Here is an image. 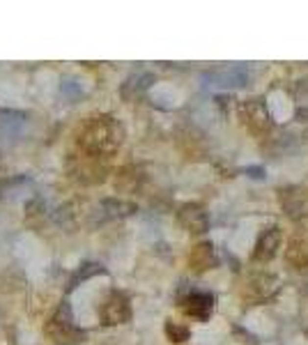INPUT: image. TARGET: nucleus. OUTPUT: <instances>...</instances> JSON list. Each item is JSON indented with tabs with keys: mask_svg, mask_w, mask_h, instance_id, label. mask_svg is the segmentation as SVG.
<instances>
[{
	"mask_svg": "<svg viewBox=\"0 0 308 345\" xmlns=\"http://www.w3.org/2000/svg\"><path fill=\"white\" fill-rule=\"evenodd\" d=\"M71 331H74L71 308H69L67 301H62L60 306L55 308V313L48 318V322H46V336L55 338V341H62V338H67Z\"/></svg>",
	"mask_w": 308,
	"mask_h": 345,
	"instance_id": "nucleus-4",
	"label": "nucleus"
},
{
	"mask_svg": "<svg viewBox=\"0 0 308 345\" xmlns=\"http://www.w3.org/2000/svg\"><path fill=\"white\" fill-rule=\"evenodd\" d=\"M166 334H168V338H170L173 343H182V341H187V338H189L187 327H180V324H175L173 320H168V322H166Z\"/></svg>",
	"mask_w": 308,
	"mask_h": 345,
	"instance_id": "nucleus-15",
	"label": "nucleus"
},
{
	"mask_svg": "<svg viewBox=\"0 0 308 345\" xmlns=\"http://www.w3.org/2000/svg\"><path fill=\"white\" fill-rule=\"evenodd\" d=\"M97 274H104V267H101L99 263H85V265H81V267H78V271L71 276L69 290L78 288V283H83V281H88V278H92V276H97Z\"/></svg>",
	"mask_w": 308,
	"mask_h": 345,
	"instance_id": "nucleus-14",
	"label": "nucleus"
},
{
	"mask_svg": "<svg viewBox=\"0 0 308 345\" xmlns=\"http://www.w3.org/2000/svg\"><path fill=\"white\" fill-rule=\"evenodd\" d=\"M180 223L187 228L189 233H205L207 225H210V219H207V212L200 207V205H184L177 214Z\"/></svg>",
	"mask_w": 308,
	"mask_h": 345,
	"instance_id": "nucleus-6",
	"label": "nucleus"
},
{
	"mask_svg": "<svg viewBox=\"0 0 308 345\" xmlns=\"http://www.w3.org/2000/svg\"><path fill=\"white\" fill-rule=\"evenodd\" d=\"M25 113L12 111V108H0V136H16L25 124Z\"/></svg>",
	"mask_w": 308,
	"mask_h": 345,
	"instance_id": "nucleus-9",
	"label": "nucleus"
},
{
	"mask_svg": "<svg viewBox=\"0 0 308 345\" xmlns=\"http://www.w3.org/2000/svg\"><path fill=\"white\" fill-rule=\"evenodd\" d=\"M244 113H246V122L251 129L256 131H267L269 129V115H267V108H264L260 101H251V104L244 106Z\"/></svg>",
	"mask_w": 308,
	"mask_h": 345,
	"instance_id": "nucleus-10",
	"label": "nucleus"
},
{
	"mask_svg": "<svg viewBox=\"0 0 308 345\" xmlns=\"http://www.w3.org/2000/svg\"><path fill=\"white\" fill-rule=\"evenodd\" d=\"M281 205L287 210L290 217L308 214V191L304 189H287L285 194L281 191Z\"/></svg>",
	"mask_w": 308,
	"mask_h": 345,
	"instance_id": "nucleus-8",
	"label": "nucleus"
},
{
	"mask_svg": "<svg viewBox=\"0 0 308 345\" xmlns=\"http://www.w3.org/2000/svg\"><path fill=\"white\" fill-rule=\"evenodd\" d=\"M244 172H246V175H251V177H256V180H262V177H264L262 168H244Z\"/></svg>",
	"mask_w": 308,
	"mask_h": 345,
	"instance_id": "nucleus-16",
	"label": "nucleus"
},
{
	"mask_svg": "<svg viewBox=\"0 0 308 345\" xmlns=\"http://www.w3.org/2000/svg\"><path fill=\"white\" fill-rule=\"evenodd\" d=\"M152 83H154V74H150V72H141V74L129 76L127 83L122 85V97H124V99L138 97L143 90H147V88H150Z\"/></svg>",
	"mask_w": 308,
	"mask_h": 345,
	"instance_id": "nucleus-11",
	"label": "nucleus"
},
{
	"mask_svg": "<svg viewBox=\"0 0 308 345\" xmlns=\"http://www.w3.org/2000/svg\"><path fill=\"white\" fill-rule=\"evenodd\" d=\"M189 263H191V267L193 270H207L212 263H214V246H212L210 242H203V244H198V246L193 248V253H191V258H189Z\"/></svg>",
	"mask_w": 308,
	"mask_h": 345,
	"instance_id": "nucleus-12",
	"label": "nucleus"
},
{
	"mask_svg": "<svg viewBox=\"0 0 308 345\" xmlns=\"http://www.w3.org/2000/svg\"><path fill=\"white\" fill-rule=\"evenodd\" d=\"M184 313L198 320H207L214 311V297L210 293H191L187 299H182Z\"/></svg>",
	"mask_w": 308,
	"mask_h": 345,
	"instance_id": "nucleus-5",
	"label": "nucleus"
},
{
	"mask_svg": "<svg viewBox=\"0 0 308 345\" xmlns=\"http://www.w3.org/2000/svg\"><path fill=\"white\" fill-rule=\"evenodd\" d=\"M104 212L108 217H129V214H134L136 212V205L129 203V200H118V198H108L101 203Z\"/></svg>",
	"mask_w": 308,
	"mask_h": 345,
	"instance_id": "nucleus-13",
	"label": "nucleus"
},
{
	"mask_svg": "<svg viewBox=\"0 0 308 345\" xmlns=\"http://www.w3.org/2000/svg\"><path fill=\"white\" fill-rule=\"evenodd\" d=\"M124 138V129L111 115L90 118L78 131V145L92 157H106L118 152Z\"/></svg>",
	"mask_w": 308,
	"mask_h": 345,
	"instance_id": "nucleus-1",
	"label": "nucleus"
},
{
	"mask_svg": "<svg viewBox=\"0 0 308 345\" xmlns=\"http://www.w3.org/2000/svg\"><path fill=\"white\" fill-rule=\"evenodd\" d=\"M278 246H281V230L278 228H269V230H264L260 235V240L256 244V260L258 263H267L271 260L274 255H276Z\"/></svg>",
	"mask_w": 308,
	"mask_h": 345,
	"instance_id": "nucleus-7",
	"label": "nucleus"
},
{
	"mask_svg": "<svg viewBox=\"0 0 308 345\" xmlns=\"http://www.w3.org/2000/svg\"><path fill=\"white\" fill-rule=\"evenodd\" d=\"M248 69L241 65H230V67H218L203 74L205 85H214V88H241L248 83Z\"/></svg>",
	"mask_w": 308,
	"mask_h": 345,
	"instance_id": "nucleus-2",
	"label": "nucleus"
},
{
	"mask_svg": "<svg viewBox=\"0 0 308 345\" xmlns=\"http://www.w3.org/2000/svg\"><path fill=\"white\" fill-rule=\"evenodd\" d=\"M131 318L129 299L122 293H113L101 306V322L104 324H124Z\"/></svg>",
	"mask_w": 308,
	"mask_h": 345,
	"instance_id": "nucleus-3",
	"label": "nucleus"
}]
</instances>
